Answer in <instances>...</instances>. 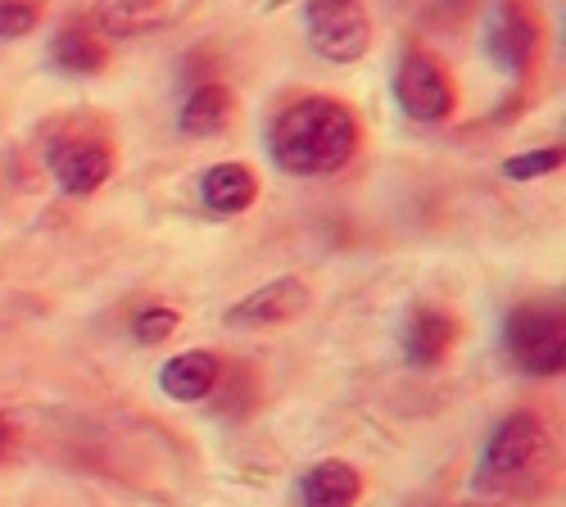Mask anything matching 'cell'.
I'll list each match as a JSON object with an SVG mask.
<instances>
[{
  "label": "cell",
  "instance_id": "cell-1",
  "mask_svg": "<svg viewBox=\"0 0 566 507\" xmlns=\"http://www.w3.org/2000/svg\"><path fill=\"white\" fill-rule=\"evenodd\" d=\"M268 155L291 177H332L358 155V118L332 96H304L268 123Z\"/></svg>",
  "mask_w": 566,
  "mask_h": 507
},
{
  "label": "cell",
  "instance_id": "cell-4",
  "mask_svg": "<svg viewBox=\"0 0 566 507\" xmlns=\"http://www.w3.org/2000/svg\"><path fill=\"white\" fill-rule=\"evenodd\" d=\"M395 101L412 123H444L458 109V86L440 55L408 45L395 68Z\"/></svg>",
  "mask_w": 566,
  "mask_h": 507
},
{
  "label": "cell",
  "instance_id": "cell-19",
  "mask_svg": "<svg viewBox=\"0 0 566 507\" xmlns=\"http://www.w3.org/2000/svg\"><path fill=\"white\" fill-rule=\"evenodd\" d=\"M10 448H14V426H10L6 418H0V457H6Z\"/></svg>",
  "mask_w": 566,
  "mask_h": 507
},
{
  "label": "cell",
  "instance_id": "cell-10",
  "mask_svg": "<svg viewBox=\"0 0 566 507\" xmlns=\"http://www.w3.org/2000/svg\"><path fill=\"white\" fill-rule=\"evenodd\" d=\"M363 472L345 457H326L300 476V507H358Z\"/></svg>",
  "mask_w": 566,
  "mask_h": 507
},
{
  "label": "cell",
  "instance_id": "cell-13",
  "mask_svg": "<svg viewBox=\"0 0 566 507\" xmlns=\"http://www.w3.org/2000/svg\"><path fill=\"white\" fill-rule=\"evenodd\" d=\"M200 200L209 213H222V218L245 213L259 200V177L245 163H213L200 177Z\"/></svg>",
  "mask_w": 566,
  "mask_h": 507
},
{
  "label": "cell",
  "instance_id": "cell-7",
  "mask_svg": "<svg viewBox=\"0 0 566 507\" xmlns=\"http://www.w3.org/2000/svg\"><path fill=\"white\" fill-rule=\"evenodd\" d=\"M308 286L300 282V276H276V282L250 291L245 299H235L227 308V327L235 331H268V327H286V321H295L304 308H308Z\"/></svg>",
  "mask_w": 566,
  "mask_h": 507
},
{
  "label": "cell",
  "instance_id": "cell-17",
  "mask_svg": "<svg viewBox=\"0 0 566 507\" xmlns=\"http://www.w3.org/2000/svg\"><path fill=\"white\" fill-rule=\"evenodd\" d=\"M177 327H181V317L172 308H146V313H136L132 336H136V345H164Z\"/></svg>",
  "mask_w": 566,
  "mask_h": 507
},
{
  "label": "cell",
  "instance_id": "cell-14",
  "mask_svg": "<svg viewBox=\"0 0 566 507\" xmlns=\"http://www.w3.org/2000/svg\"><path fill=\"white\" fill-rule=\"evenodd\" d=\"M51 64L60 73H69V77H96L109 64V45H105L101 32H91L82 23H69L51 41Z\"/></svg>",
  "mask_w": 566,
  "mask_h": 507
},
{
  "label": "cell",
  "instance_id": "cell-5",
  "mask_svg": "<svg viewBox=\"0 0 566 507\" xmlns=\"http://www.w3.org/2000/svg\"><path fill=\"white\" fill-rule=\"evenodd\" d=\"M304 36L326 64H354L371 45L363 0H304Z\"/></svg>",
  "mask_w": 566,
  "mask_h": 507
},
{
  "label": "cell",
  "instance_id": "cell-3",
  "mask_svg": "<svg viewBox=\"0 0 566 507\" xmlns=\"http://www.w3.org/2000/svg\"><path fill=\"white\" fill-rule=\"evenodd\" d=\"M503 349L516 372L557 377L566 362V317L562 299H526L503 317Z\"/></svg>",
  "mask_w": 566,
  "mask_h": 507
},
{
  "label": "cell",
  "instance_id": "cell-18",
  "mask_svg": "<svg viewBox=\"0 0 566 507\" xmlns=\"http://www.w3.org/2000/svg\"><path fill=\"white\" fill-rule=\"evenodd\" d=\"M36 23H41L36 0H0V41L28 36Z\"/></svg>",
  "mask_w": 566,
  "mask_h": 507
},
{
  "label": "cell",
  "instance_id": "cell-6",
  "mask_svg": "<svg viewBox=\"0 0 566 507\" xmlns=\"http://www.w3.org/2000/svg\"><path fill=\"white\" fill-rule=\"evenodd\" d=\"M539 45H544V28L522 0H503L485 19V55L507 77H526L539 60Z\"/></svg>",
  "mask_w": 566,
  "mask_h": 507
},
{
  "label": "cell",
  "instance_id": "cell-16",
  "mask_svg": "<svg viewBox=\"0 0 566 507\" xmlns=\"http://www.w3.org/2000/svg\"><path fill=\"white\" fill-rule=\"evenodd\" d=\"M562 168V150L557 146H539V150H526V155H512L503 159V177L507 181H535V177H548Z\"/></svg>",
  "mask_w": 566,
  "mask_h": 507
},
{
  "label": "cell",
  "instance_id": "cell-12",
  "mask_svg": "<svg viewBox=\"0 0 566 507\" xmlns=\"http://www.w3.org/2000/svg\"><path fill=\"white\" fill-rule=\"evenodd\" d=\"M168 19H172V0H96V10H91L96 32L114 36V41L164 28Z\"/></svg>",
  "mask_w": 566,
  "mask_h": 507
},
{
  "label": "cell",
  "instance_id": "cell-2",
  "mask_svg": "<svg viewBox=\"0 0 566 507\" xmlns=\"http://www.w3.org/2000/svg\"><path fill=\"white\" fill-rule=\"evenodd\" d=\"M553 472V435L535 412L516 408L490 431L476 467V489L485 498H526L544 489Z\"/></svg>",
  "mask_w": 566,
  "mask_h": 507
},
{
  "label": "cell",
  "instance_id": "cell-8",
  "mask_svg": "<svg viewBox=\"0 0 566 507\" xmlns=\"http://www.w3.org/2000/svg\"><path fill=\"white\" fill-rule=\"evenodd\" d=\"M51 172L60 181V191L91 196V191H101L109 181L114 150H109V141H101V136H69V141H60L51 150Z\"/></svg>",
  "mask_w": 566,
  "mask_h": 507
},
{
  "label": "cell",
  "instance_id": "cell-11",
  "mask_svg": "<svg viewBox=\"0 0 566 507\" xmlns=\"http://www.w3.org/2000/svg\"><path fill=\"white\" fill-rule=\"evenodd\" d=\"M218 372H222V358L209 349H186L177 358H168L159 367V390L177 403H200L218 390Z\"/></svg>",
  "mask_w": 566,
  "mask_h": 507
},
{
  "label": "cell",
  "instance_id": "cell-9",
  "mask_svg": "<svg viewBox=\"0 0 566 507\" xmlns=\"http://www.w3.org/2000/svg\"><path fill=\"white\" fill-rule=\"evenodd\" d=\"M403 358L417 367V372H431L440 367L458 340V317L449 308H436V304H417L408 317H403Z\"/></svg>",
  "mask_w": 566,
  "mask_h": 507
},
{
  "label": "cell",
  "instance_id": "cell-15",
  "mask_svg": "<svg viewBox=\"0 0 566 507\" xmlns=\"http://www.w3.org/2000/svg\"><path fill=\"white\" fill-rule=\"evenodd\" d=\"M231 114H235L231 91L222 82H205L181 105V131H191V136H218L231 123Z\"/></svg>",
  "mask_w": 566,
  "mask_h": 507
}]
</instances>
